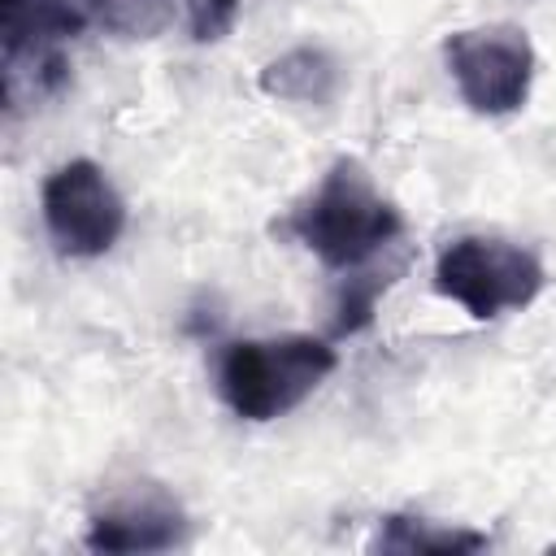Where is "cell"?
<instances>
[{"label":"cell","mask_w":556,"mask_h":556,"mask_svg":"<svg viewBox=\"0 0 556 556\" xmlns=\"http://www.w3.org/2000/svg\"><path fill=\"white\" fill-rule=\"evenodd\" d=\"M287 230L330 269H361L404 230L395 204L374 187L361 161L339 156L317 191L291 213Z\"/></svg>","instance_id":"cell-1"},{"label":"cell","mask_w":556,"mask_h":556,"mask_svg":"<svg viewBox=\"0 0 556 556\" xmlns=\"http://www.w3.org/2000/svg\"><path fill=\"white\" fill-rule=\"evenodd\" d=\"M339 365L334 348L313 334L239 339L217 361V391L243 421H274L304 404Z\"/></svg>","instance_id":"cell-2"},{"label":"cell","mask_w":556,"mask_h":556,"mask_svg":"<svg viewBox=\"0 0 556 556\" xmlns=\"http://www.w3.org/2000/svg\"><path fill=\"white\" fill-rule=\"evenodd\" d=\"M543 282H547L543 261L530 248L495 235H460L443 243L434 261L439 295L460 304L473 321H491L513 308H526L543 291Z\"/></svg>","instance_id":"cell-3"},{"label":"cell","mask_w":556,"mask_h":556,"mask_svg":"<svg viewBox=\"0 0 556 556\" xmlns=\"http://www.w3.org/2000/svg\"><path fill=\"white\" fill-rule=\"evenodd\" d=\"M83 0H0V48H4V104L22 96L43 100L70 83L65 39L87 26Z\"/></svg>","instance_id":"cell-4"},{"label":"cell","mask_w":556,"mask_h":556,"mask_svg":"<svg viewBox=\"0 0 556 556\" xmlns=\"http://www.w3.org/2000/svg\"><path fill=\"white\" fill-rule=\"evenodd\" d=\"M447 74L460 100L482 117L517 113L534 83V48L517 26H469L443 39Z\"/></svg>","instance_id":"cell-5"},{"label":"cell","mask_w":556,"mask_h":556,"mask_svg":"<svg viewBox=\"0 0 556 556\" xmlns=\"http://www.w3.org/2000/svg\"><path fill=\"white\" fill-rule=\"evenodd\" d=\"M39 208L61 256H104L126 230V204L117 187L87 156L65 161L43 178Z\"/></svg>","instance_id":"cell-6"},{"label":"cell","mask_w":556,"mask_h":556,"mask_svg":"<svg viewBox=\"0 0 556 556\" xmlns=\"http://www.w3.org/2000/svg\"><path fill=\"white\" fill-rule=\"evenodd\" d=\"M187 517L161 486H139L130 495H117L113 504L96 508L87 521V547L91 552H165L182 543Z\"/></svg>","instance_id":"cell-7"},{"label":"cell","mask_w":556,"mask_h":556,"mask_svg":"<svg viewBox=\"0 0 556 556\" xmlns=\"http://www.w3.org/2000/svg\"><path fill=\"white\" fill-rule=\"evenodd\" d=\"M261 91L287 104H330L339 91V61L326 48H291L261 70Z\"/></svg>","instance_id":"cell-8"},{"label":"cell","mask_w":556,"mask_h":556,"mask_svg":"<svg viewBox=\"0 0 556 556\" xmlns=\"http://www.w3.org/2000/svg\"><path fill=\"white\" fill-rule=\"evenodd\" d=\"M374 547H382V552H478V547H486V534L395 513V517H382Z\"/></svg>","instance_id":"cell-9"},{"label":"cell","mask_w":556,"mask_h":556,"mask_svg":"<svg viewBox=\"0 0 556 556\" xmlns=\"http://www.w3.org/2000/svg\"><path fill=\"white\" fill-rule=\"evenodd\" d=\"M174 13V0H109L100 9V22L126 39H148L156 35Z\"/></svg>","instance_id":"cell-10"},{"label":"cell","mask_w":556,"mask_h":556,"mask_svg":"<svg viewBox=\"0 0 556 556\" xmlns=\"http://www.w3.org/2000/svg\"><path fill=\"white\" fill-rule=\"evenodd\" d=\"M391 278H378V274H365V278H348L343 295H339V317H334V334H356L369 326L374 317V304H378V291H387Z\"/></svg>","instance_id":"cell-11"},{"label":"cell","mask_w":556,"mask_h":556,"mask_svg":"<svg viewBox=\"0 0 556 556\" xmlns=\"http://www.w3.org/2000/svg\"><path fill=\"white\" fill-rule=\"evenodd\" d=\"M182 4H187V30L195 43L226 39L239 17V0H182Z\"/></svg>","instance_id":"cell-12"},{"label":"cell","mask_w":556,"mask_h":556,"mask_svg":"<svg viewBox=\"0 0 556 556\" xmlns=\"http://www.w3.org/2000/svg\"><path fill=\"white\" fill-rule=\"evenodd\" d=\"M104 4H109V0H83V9H87L91 17H100V9H104Z\"/></svg>","instance_id":"cell-13"}]
</instances>
